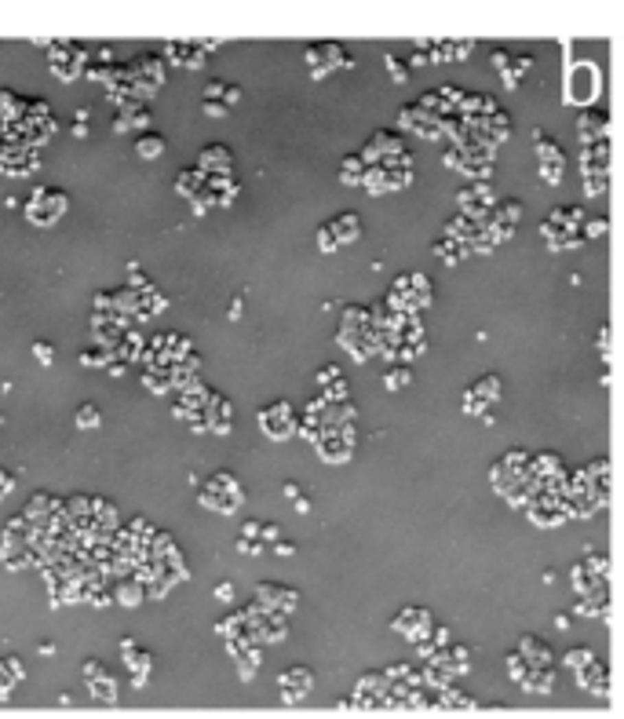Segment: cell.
I'll list each match as a JSON object with an SVG mask.
<instances>
[{"mask_svg":"<svg viewBox=\"0 0 624 719\" xmlns=\"http://www.w3.org/2000/svg\"><path fill=\"white\" fill-rule=\"evenodd\" d=\"M599 91H603V73H599L595 62H577L570 69V77H566V84H562V95L581 110L592 106L599 99Z\"/></svg>","mask_w":624,"mask_h":719,"instance_id":"6da1fadb","label":"cell"},{"mask_svg":"<svg viewBox=\"0 0 624 719\" xmlns=\"http://www.w3.org/2000/svg\"><path fill=\"white\" fill-rule=\"evenodd\" d=\"M62 212H66V194L55 190V187L33 190V197L26 201V219H30V223H37V227H51Z\"/></svg>","mask_w":624,"mask_h":719,"instance_id":"7a4b0ae2","label":"cell"},{"mask_svg":"<svg viewBox=\"0 0 624 719\" xmlns=\"http://www.w3.org/2000/svg\"><path fill=\"white\" fill-rule=\"evenodd\" d=\"M358 234H362V219H358L354 212H343V216L329 219V223L321 227L318 241H321V249H325V252H332V249H340V245H351Z\"/></svg>","mask_w":624,"mask_h":719,"instance_id":"3957f363","label":"cell"},{"mask_svg":"<svg viewBox=\"0 0 624 719\" xmlns=\"http://www.w3.org/2000/svg\"><path fill=\"white\" fill-rule=\"evenodd\" d=\"M259 424L270 438H285V435H292V427H296V413H292L288 402H274L267 409H259Z\"/></svg>","mask_w":624,"mask_h":719,"instance_id":"277c9868","label":"cell"},{"mask_svg":"<svg viewBox=\"0 0 624 719\" xmlns=\"http://www.w3.org/2000/svg\"><path fill=\"white\" fill-rule=\"evenodd\" d=\"M500 391H504L500 376H493V373H489V376H482L475 387H467V394H464V398H467V402H464V409H467V413H482L485 405H493L496 398H500Z\"/></svg>","mask_w":624,"mask_h":719,"instance_id":"5b68a950","label":"cell"},{"mask_svg":"<svg viewBox=\"0 0 624 719\" xmlns=\"http://www.w3.org/2000/svg\"><path fill=\"white\" fill-rule=\"evenodd\" d=\"M533 146H537V154H540V172H544V179L548 183H559L562 179V150L555 146L544 132H537Z\"/></svg>","mask_w":624,"mask_h":719,"instance_id":"8992f818","label":"cell"},{"mask_svg":"<svg viewBox=\"0 0 624 719\" xmlns=\"http://www.w3.org/2000/svg\"><path fill=\"white\" fill-rule=\"evenodd\" d=\"M281 690H285V701H296V698H303V694L310 690V672L307 668H288V672H281Z\"/></svg>","mask_w":624,"mask_h":719,"instance_id":"52a82bcc","label":"cell"},{"mask_svg":"<svg viewBox=\"0 0 624 719\" xmlns=\"http://www.w3.org/2000/svg\"><path fill=\"white\" fill-rule=\"evenodd\" d=\"M161 150H165V139L154 135V132H146V135L135 139V154H139V157H157Z\"/></svg>","mask_w":624,"mask_h":719,"instance_id":"ba28073f","label":"cell"},{"mask_svg":"<svg viewBox=\"0 0 624 719\" xmlns=\"http://www.w3.org/2000/svg\"><path fill=\"white\" fill-rule=\"evenodd\" d=\"M77 424L80 427H99V409H95V405H80V409H77Z\"/></svg>","mask_w":624,"mask_h":719,"instance_id":"9c48e42d","label":"cell"},{"mask_svg":"<svg viewBox=\"0 0 624 719\" xmlns=\"http://www.w3.org/2000/svg\"><path fill=\"white\" fill-rule=\"evenodd\" d=\"M406 380H409L406 373H395V376L387 373V376H384V384H387V387H402V384H406Z\"/></svg>","mask_w":624,"mask_h":719,"instance_id":"30bf717a","label":"cell"},{"mask_svg":"<svg viewBox=\"0 0 624 719\" xmlns=\"http://www.w3.org/2000/svg\"><path fill=\"white\" fill-rule=\"evenodd\" d=\"M33 354H37L41 362H51V351H48V347H44V343H33Z\"/></svg>","mask_w":624,"mask_h":719,"instance_id":"8fae6325","label":"cell"},{"mask_svg":"<svg viewBox=\"0 0 624 719\" xmlns=\"http://www.w3.org/2000/svg\"><path fill=\"white\" fill-rule=\"evenodd\" d=\"M216 595H219V599H234V588H230V584H219Z\"/></svg>","mask_w":624,"mask_h":719,"instance_id":"7c38bea8","label":"cell"},{"mask_svg":"<svg viewBox=\"0 0 624 719\" xmlns=\"http://www.w3.org/2000/svg\"><path fill=\"white\" fill-rule=\"evenodd\" d=\"M8 493V475H0V497Z\"/></svg>","mask_w":624,"mask_h":719,"instance_id":"4fadbf2b","label":"cell"}]
</instances>
